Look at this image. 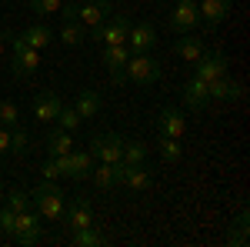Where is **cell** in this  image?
<instances>
[{"label": "cell", "mask_w": 250, "mask_h": 247, "mask_svg": "<svg viewBox=\"0 0 250 247\" xmlns=\"http://www.w3.org/2000/svg\"><path fill=\"white\" fill-rule=\"evenodd\" d=\"M30 204L40 214V221H63V210H67L63 190L54 180H40L37 187H34V194H30Z\"/></svg>", "instance_id": "cell-1"}, {"label": "cell", "mask_w": 250, "mask_h": 247, "mask_svg": "<svg viewBox=\"0 0 250 247\" xmlns=\"http://www.w3.org/2000/svg\"><path fill=\"white\" fill-rule=\"evenodd\" d=\"M40 67V50L27 47L23 37H10V74L17 80H27Z\"/></svg>", "instance_id": "cell-2"}, {"label": "cell", "mask_w": 250, "mask_h": 247, "mask_svg": "<svg viewBox=\"0 0 250 247\" xmlns=\"http://www.w3.org/2000/svg\"><path fill=\"white\" fill-rule=\"evenodd\" d=\"M124 77L134 80L137 87H150L160 80V60H154L150 54H130L127 67H124Z\"/></svg>", "instance_id": "cell-3"}, {"label": "cell", "mask_w": 250, "mask_h": 247, "mask_svg": "<svg viewBox=\"0 0 250 247\" xmlns=\"http://www.w3.org/2000/svg\"><path fill=\"white\" fill-rule=\"evenodd\" d=\"M127 34H130V17L127 14H114L110 20L90 27V37L100 44V47H110V44H127Z\"/></svg>", "instance_id": "cell-4"}, {"label": "cell", "mask_w": 250, "mask_h": 247, "mask_svg": "<svg viewBox=\"0 0 250 247\" xmlns=\"http://www.w3.org/2000/svg\"><path fill=\"white\" fill-rule=\"evenodd\" d=\"M87 151L94 154V160H100V164H120L124 160V140L117 134H94Z\"/></svg>", "instance_id": "cell-5"}, {"label": "cell", "mask_w": 250, "mask_h": 247, "mask_svg": "<svg viewBox=\"0 0 250 247\" xmlns=\"http://www.w3.org/2000/svg\"><path fill=\"white\" fill-rule=\"evenodd\" d=\"M57 164H60V174H63V177H70V180H87L97 160H94L90 151H70V154H63V157H57Z\"/></svg>", "instance_id": "cell-6"}, {"label": "cell", "mask_w": 250, "mask_h": 247, "mask_svg": "<svg viewBox=\"0 0 250 247\" xmlns=\"http://www.w3.org/2000/svg\"><path fill=\"white\" fill-rule=\"evenodd\" d=\"M40 227H43V224H40V214L27 207V210L17 214L14 234H10V237H14L17 244H23V247H34V244H40Z\"/></svg>", "instance_id": "cell-7"}, {"label": "cell", "mask_w": 250, "mask_h": 247, "mask_svg": "<svg viewBox=\"0 0 250 247\" xmlns=\"http://www.w3.org/2000/svg\"><path fill=\"white\" fill-rule=\"evenodd\" d=\"M197 23H200L197 0H177L173 10H170V30H173V34H193Z\"/></svg>", "instance_id": "cell-8"}, {"label": "cell", "mask_w": 250, "mask_h": 247, "mask_svg": "<svg viewBox=\"0 0 250 247\" xmlns=\"http://www.w3.org/2000/svg\"><path fill=\"white\" fill-rule=\"evenodd\" d=\"M100 60L107 64L114 84H124V80H127V77H124V67H127V60H130V47H127V44H110V47H104V50H100Z\"/></svg>", "instance_id": "cell-9"}, {"label": "cell", "mask_w": 250, "mask_h": 247, "mask_svg": "<svg viewBox=\"0 0 250 247\" xmlns=\"http://www.w3.org/2000/svg\"><path fill=\"white\" fill-rule=\"evenodd\" d=\"M227 67H230V60L224 57V54H210V50H204V57L193 64V77H200L204 84H210L217 77L227 74Z\"/></svg>", "instance_id": "cell-10"}, {"label": "cell", "mask_w": 250, "mask_h": 247, "mask_svg": "<svg viewBox=\"0 0 250 247\" xmlns=\"http://www.w3.org/2000/svg\"><path fill=\"white\" fill-rule=\"evenodd\" d=\"M127 47H130V54H150L157 47V30L147 23V20H140V23H130V34H127Z\"/></svg>", "instance_id": "cell-11"}, {"label": "cell", "mask_w": 250, "mask_h": 247, "mask_svg": "<svg viewBox=\"0 0 250 247\" xmlns=\"http://www.w3.org/2000/svg\"><path fill=\"white\" fill-rule=\"evenodd\" d=\"M34 117H37L40 124H50V120H57V114H60V97L54 94V90H40V94H34Z\"/></svg>", "instance_id": "cell-12"}, {"label": "cell", "mask_w": 250, "mask_h": 247, "mask_svg": "<svg viewBox=\"0 0 250 247\" xmlns=\"http://www.w3.org/2000/svg\"><path fill=\"white\" fill-rule=\"evenodd\" d=\"M110 14V0H87V3H80L77 7V20L83 27H97V23H104Z\"/></svg>", "instance_id": "cell-13"}, {"label": "cell", "mask_w": 250, "mask_h": 247, "mask_svg": "<svg viewBox=\"0 0 250 247\" xmlns=\"http://www.w3.org/2000/svg\"><path fill=\"white\" fill-rule=\"evenodd\" d=\"M197 14L204 17V23L217 27L230 17V0H197Z\"/></svg>", "instance_id": "cell-14"}, {"label": "cell", "mask_w": 250, "mask_h": 247, "mask_svg": "<svg viewBox=\"0 0 250 247\" xmlns=\"http://www.w3.org/2000/svg\"><path fill=\"white\" fill-rule=\"evenodd\" d=\"M157 127H160V137H177L180 140L187 134V117L180 114V111H173V107H167V111H160Z\"/></svg>", "instance_id": "cell-15"}, {"label": "cell", "mask_w": 250, "mask_h": 247, "mask_svg": "<svg viewBox=\"0 0 250 247\" xmlns=\"http://www.w3.org/2000/svg\"><path fill=\"white\" fill-rule=\"evenodd\" d=\"M63 221H67V230H80L94 224V207L90 201H74L70 210H63Z\"/></svg>", "instance_id": "cell-16"}, {"label": "cell", "mask_w": 250, "mask_h": 247, "mask_svg": "<svg viewBox=\"0 0 250 247\" xmlns=\"http://www.w3.org/2000/svg\"><path fill=\"white\" fill-rule=\"evenodd\" d=\"M184 104H187L190 111H204V107L210 104V94H207V84H204L200 77H190V80L184 84Z\"/></svg>", "instance_id": "cell-17"}, {"label": "cell", "mask_w": 250, "mask_h": 247, "mask_svg": "<svg viewBox=\"0 0 250 247\" xmlns=\"http://www.w3.org/2000/svg\"><path fill=\"white\" fill-rule=\"evenodd\" d=\"M207 94H210V100H240L244 87L224 74V77H217V80H210V84H207Z\"/></svg>", "instance_id": "cell-18"}, {"label": "cell", "mask_w": 250, "mask_h": 247, "mask_svg": "<svg viewBox=\"0 0 250 247\" xmlns=\"http://www.w3.org/2000/svg\"><path fill=\"white\" fill-rule=\"evenodd\" d=\"M204 37H190V34H180L177 40V57L184 60V64H197V60L204 57Z\"/></svg>", "instance_id": "cell-19"}, {"label": "cell", "mask_w": 250, "mask_h": 247, "mask_svg": "<svg viewBox=\"0 0 250 247\" xmlns=\"http://www.w3.org/2000/svg\"><path fill=\"white\" fill-rule=\"evenodd\" d=\"M43 147H47L50 157H63V154L74 151V137H70V131H50L47 140H43Z\"/></svg>", "instance_id": "cell-20"}, {"label": "cell", "mask_w": 250, "mask_h": 247, "mask_svg": "<svg viewBox=\"0 0 250 247\" xmlns=\"http://www.w3.org/2000/svg\"><path fill=\"white\" fill-rule=\"evenodd\" d=\"M20 37H23V44H27V47H34V50H43V47L54 40V30H50L47 23H34V27H27Z\"/></svg>", "instance_id": "cell-21"}, {"label": "cell", "mask_w": 250, "mask_h": 247, "mask_svg": "<svg viewBox=\"0 0 250 247\" xmlns=\"http://www.w3.org/2000/svg\"><path fill=\"white\" fill-rule=\"evenodd\" d=\"M100 107H104V97L97 94V90H80L77 104H74V111L80 114V120H83V117H97Z\"/></svg>", "instance_id": "cell-22"}, {"label": "cell", "mask_w": 250, "mask_h": 247, "mask_svg": "<svg viewBox=\"0 0 250 247\" xmlns=\"http://www.w3.org/2000/svg\"><path fill=\"white\" fill-rule=\"evenodd\" d=\"M90 180H94V187H97V190H114V187H117L114 164H100V160H97L94 171H90Z\"/></svg>", "instance_id": "cell-23"}, {"label": "cell", "mask_w": 250, "mask_h": 247, "mask_svg": "<svg viewBox=\"0 0 250 247\" xmlns=\"http://www.w3.org/2000/svg\"><path fill=\"white\" fill-rule=\"evenodd\" d=\"M70 244H74V247H100V244H104V234L90 224V227L70 230Z\"/></svg>", "instance_id": "cell-24"}, {"label": "cell", "mask_w": 250, "mask_h": 247, "mask_svg": "<svg viewBox=\"0 0 250 247\" xmlns=\"http://www.w3.org/2000/svg\"><path fill=\"white\" fill-rule=\"evenodd\" d=\"M60 40L67 44V47H80L87 34H83V23L80 20H63V27H60Z\"/></svg>", "instance_id": "cell-25"}, {"label": "cell", "mask_w": 250, "mask_h": 247, "mask_svg": "<svg viewBox=\"0 0 250 247\" xmlns=\"http://www.w3.org/2000/svg\"><path fill=\"white\" fill-rule=\"evenodd\" d=\"M157 151H160V157H164L167 164H177V160L184 157V147H180L177 137H160V140H157Z\"/></svg>", "instance_id": "cell-26"}, {"label": "cell", "mask_w": 250, "mask_h": 247, "mask_svg": "<svg viewBox=\"0 0 250 247\" xmlns=\"http://www.w3.org/2000/svg\"><path fill=\"white\" fill-rule=\"evenodd\" d=\"M147 160V144L144 140H124V164H144Z\"/></svg>", "instance_id": "cell-27"}, {"label": "cell", "mask_w": 250, "mask_h": 247, "mask_svg": "<svg viewBox=\"0 0 250 247\" xmlns=\"http://www.w3.org/2000/svg\"><path fill=\"white\" fill-rule=\"evenodd\" d=\"M17 120H20V107L14 100H0V124L3 127H17Z\"/></svg>", "instance_id": "cell-28"}, {"label": "cell", "mask_w": 250, "mask_h": 247, "mask_svg": "<svg viewBox=\"0 0 250 247\" xmlns=\"http://www.w3.org/2000/svg\"><path fill=\"white\" fill-rule=\"evenodd\" d=\"M3 204H7L10 210H17V214H20V210H27V207H30V194H23V190L14 187L10 194H3Z\"/></svg>", "instance_id": "cell-29"}, {"label": "cell", "mask_w": 250, "mask_h": 247, "mask_svg": "<svg viewBox=\"0 0 250 247\" xmlns=\"http://www.w3.org/2000/svg\"><path fill=\"white\" fill-rule=\"evenodd\" d=\"M57 124H60V131H77L80 127V114L74 111V107H60V114H57Z\"/></svg>", "instance_id": "cell-30"}, {"label": "cell", "mask_w": 250, "mask_h": 247, "mask_svg": "<svg viewBox=\"0 0 250 247\" xmlns=\"http://www.w3.org/2000/svg\"><path fill=\"white\" fill-rule=\"evenodd\" d=\"M27 144H30V137L23 127H10V154H27Z\"/></svg>", "instance_id": "cell-31"}, {"label": "cell", "mask_w": 250, "mask_h": 247, "mask_svg": "<svg viewBox=\"0 0 250 247\" xmlns=\"http://www.w3.org/2000/svg\"><path fill=\"white\" fill-rule=\"evenodd\" d=\"M60 3H63V0H30V10L40 14V17H50V14L60 10Z\"/></svg>", "instance_id": "cell-32"}, {"label": "cell", "mask_w": 250, "mask_h": 247, "mask_svg": "<svg viewBox=\"0 0 250 247\" xmlns=\"http://www.w3.org/2000/svg\"><path fill=\"white\" fill-rule=\"evenodd\" d=\"M57 177H63V174H60V164H57V157H50V160H43V180H57Z\"/></svg>", "instance_id": "cell-33"}, {"label": "cell", "mask_w": 250, "mask_h": 247, "mask_svg": "<svg viewBox=\"0 0 250 247\" xmlns=\"http://www.w3.org/2000/svg\"><path fill=\"white\" fill-rule=\"evenodd\" d=\"M227 244L244 247V244H247V227H244V224H237V230H233V234H227Z\"/></svg>", "instance_id": "cell-34"}, {"label": "cell", "mask_w": 250, "mask_h": 247, "mask_svg": "<svg viewBox=\"0 0 250 247\" xmlns=\"http://www.w3.org/2000/svg\"><path fill=\"white\" fill-rule=\"evenodd\" d=\"M7 151H10V127L0 124V157H3Z\"/></svg>", "instance_id": "cell-35"}, {"label": "cell", "mask_w": 250, "mask_h": 247, "mask_svg": "<svg viewBox=\"0 0 250 247\" xmlns=\"http://www.w3.org/2000/svg\"><path fill=\"white\" fill-rule=\"evenodd\" d=\"M3 40H7V37H3V34H0V57H3Z\"/></svg>", "instance_id": "cell-36"}, {"label": "cell", "mask_w": 250, "mask_h": 247, "mask_svg": "<svg viewBox=\"0 0 250 247\" xmlns=\"http://www.w3.org/2000/svg\"><path fill=\"white\" fill-rule=\"evenodd\" d=\"M0 204H3V184H0Z\"/></svg>", "instance_id": "cell-37"}]
</instances>
